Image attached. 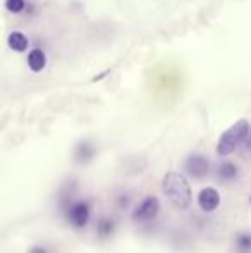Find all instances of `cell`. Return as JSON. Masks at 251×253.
<instances>
[{"label": "cell", "mask_w": 251, "mask_h": 253, "mask_svg": "<svg viewBox=\"0 0 251 253\" xmlns=\"http://www.w3.org/2000/svg\"><path fill=\"white\" fill-rule=\"evenodd\" d=\"M162 191L169 198V202L179 210H188L193 203L191 186L184 174L181 172H167L162 181Z\"/></svg>", "instance_id": "cell-1"}, {"label": "cell", "mask_w": 251, "mask_h": 253, "mask_svg": "<svg viewBox=\"0 0 251 253\" xmlns=\"http://www.w3.org/2000/svg\"><path fill=\"white\" fill-rule=\"evenodd\" d=\"M250 124L248 121L241 119L238 121L236 124H232L229 129H225L222 133V136L218 138V143H217V153L220 157H229L231 153H234L241 147L243 140L248 136L250 133Z\"/></svg>", "instance_id": "cell-2"}, {"label": "cell", "mask_w": 251, "mask_h": 253, "mask_svg": "<svg viewBox=\"0 0 251 253\" xmlns=\"http://www.w3.org/2000/svg\"><path fill=\"white\" fill-rule=\"evenodd\" d=\"M67 222L76 229H83L91 219V205L88 200H74L64 212Z\"/></svg>", "instance_id": "cell-3"}, {"label": "cell", "mask_w": 251, "mask_h": 253, "mask_svg": "<svg viewBox=\"0 0 251 253\" xmlns=\"http://www.w3.org/2000/svg\"><path fill=\"white\" fill-rule=\"evenodd\" d=\"M160 213V202H158L157 197L150 195L146 197L136 209L133 210V222L140 224V226H144V224H151Z\"/></svg>", "instance_id": "cell-4"}, {"label": "cell", "mask_w": 251, "mask_h": 253, "mask_svg": "<svg viewBox=\"0 0 251 253\" xmlns=\"http://www.w3.org/2000/svg\"><path fill=\"white\" fill-rule=\"evenodd\" d=\"M184 172L194 179H203L210 174V160L201 153H191L184 160Z\"/></svg>", "instance_id": "cell-5"}, {"label": "cell", "mask_w": 251, "mask_h": 253, "mask_svg": "<svg viewBox=\"0 0 251 253\" xmlns=\"http://www.w3.org/2000/svg\"><path fill=\"white\" fill-rule=\"evenodd\" d=\"M198 207L207 213L215 212L220 207V193L214 186H205L198 193Z\"/></svg>", "instance_id": "cell-6"}, {"label": "cell", "mask_w": 251, "mask_h": 253, "mask_svg": "<svg viewBox=\"0 0 251 253\" xmlns=\"http://www.w3.org/2000/svg\"><path fill=\"white\" fill-rule=\"evenodd\" d=\"M95 155H97V148L88 140L79 141L76 145V148H74V162L79 164V166H86L88 162L93 160Z\"/></svg>", "instance_id": "cell-7"}, {"label": "cell", "mask_w": 251, "mask_h": 253, "mask_svg": "<svg viewBox=\"0 0 251 253\" xmlns=\"http://www.w3.org/2000/svg\"><path fill=\"white\" fill-rule=\"evenodd\" d=\"M215 176H217V179L220 181V183L231 184V183H234V181L238 179L239 167L236 166V164H232V162H224V164H220V166L217 167V172H215Z\"/></svg>", "instance_id": "cell-8"}, {"label": "cell", "mask_w": 251, "mask_h": 253, "mask_svg": "<svg viewBox=\"0 0 251 253\" xmlns=\"http://www.w3.org/2000/svg\"><path fill=\"white\" fill-rule=\"evenodd\" d=\"M95 233H97V236L102 238V240H108V238L115 233V220L108 215L98 217L97 226H95Z\"/></svg>", "instance_id": "cell-9"}, {"label": "cell", "mask_w": 251, "mask_h": 253, "mask_svg": "<svg viewBox=\"0 0 251 253\" xmlns=\"http://www.w3.org/2000/svg\"><path fill=\"white\" fill-rule=\"evenodd\" d=\"M28 66H30V69L33 71V73L43 71L45 66H47V55H45V52L41 50V48L31 50L30 55H28Z\"/></svg>", "instance_id": "cell-10"}, {"label": "cell", "mask_w": 251, "mask_h": 253, "mask_svg": "<svg viewBox=\"0 0 251 253\" xmlns=\"http://www.w3.org/2000/svg\"><path fill=\"white\" fill-rule=\"evenodd\" d=\"M7 45H9V48L14 52H26L30 42H28L24 33H21V31H12V33L9 35V38H7Z\"/></svg>", "instance_id": "cell-11"}, {"label": "cell", "mask_w": 251, "mask_h": 253, "mask_svg": "<svg viewBox=\"0 0 251 253\" xmlns=\"http://www.w3.org/2000/svg\"><path fill=\"white\" fill-rule=\"evenodd\" d=\"M234 247L238 253H251V233L241 231L234 236Z\"/></svg>", "instance_id": "cell-12"}, {"label": "cell", "mask_w": 251, "mask_h": 253, "mask_svg": "<svg viewBox=\"0 0 251 253\" xmlns=\"http://www.w3.org/2000/svg\"><path fill=\"white\" fill-rule=\"evenodd\" d=\"M131 202H133V197H131V193H126V191H122V193H119L115 197V207L119 210H127L131 207Z\"/></svg>", "instance_id": "cell-13"}, {"label": "cell", "mask_w": 251, "mask_h": 253, "mask_svg": "<svg viewBox=\"0 0 251 253\" xmlns=\"http://www.w3.org/2000/svg\"><path fill=\"white\" fill-rule=\"evenodd\" d=\"M24 5H26V2H24V0H5L7 10H9V12H12V14L23 12Z\"/></svg>", "instance_id": "cell-14"}, {"label": "cell", "mask_w": 251, "mask_h": 253, "mask_svg": "<svg viewBox=\"0 0 251 253\" xmlns=\"http://www.w3.org/2000/svg\"><path fill=\"white\" fill-rule=\"evenodd\" d=\"M239 148H243V150H245L246 153H251V129H250V133H248V136L245 138V140H243V143H241V147Z\"/></svg>", "instance_id": "cell-15"}, {"label": "cell", "mask_w": 251, "mask_h": 253, "mask_svg": "<svg viewBox=\"0 0 251 253\" xmlns=\"http://www.w3.org/2000/svg\"><path fill=\"white\" fill-rule=\"evenodd\" d=\"M28 253H48V250L45 247H33Z\"/></svg>", "instance_id": "cell-16"}, {"label": "cell", "mask_w": 251, "mask_h": 253, "mask_svg": "<svg viewBox=\"0 0 251 253\" xmlns=\"http://www.w3.org/2000/svg\"><path fill=\"white\" fill-rule=\"evenodd\" d=\"M250 205H251V195H250Z\"/></svg>", "instance_id": "cell-17"}]
</instances>
